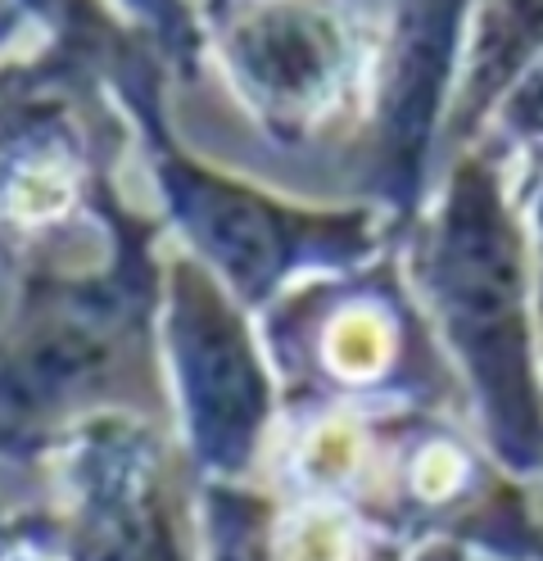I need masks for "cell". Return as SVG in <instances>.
<instances>
[{
	"label": "cell",
	"mask_w": 543,
	"mask_h": 561,
	"mask_svg": "<svg viewBox=\"0 0 543 561\" xmlns=\"http://www.w3.org/2000/svg\"><path fill=\"white\" fill-rule=\"evenodd\" d=\"M502 123L521 140H543V50L517 78V87L502 95Z\"/></svg>",
	"instance_id": "8"
},
{
	"label": "cell",
	"mask_w": 543,
	"mask_h": 561,
	"mask_svg": "<svg viewBox=\"0 0 543 561\" xmlns=\"http://www.w3.org/2000/svg\"><path fill=\"white\" fill-rule=\"evenodd\" d=\"M87 530V561H177L159 489L132 448L100 458Z\"/></svg>",
	"instance_id": "6"
},
{
	"label": "cell",
	"mask_w": 543,
	"mask_h": 561,
	"mask_svg": "<svg viewBox=\"0 0 543 561\" xmlns=\"http://www.w3.org/2000/svg\"><path fill=\"white\" fill-rule=\"evenodd\" d=\"M95 367V335L87 327H55L27 348L14 380L23 399H59L72 385H82Z\"/></svg>",
	"instance_id": "7"
},
{
	"label": "cell",
	"mask_w": 543,
	"mask_h": 561,
	"mask_svg": "<svg viewBox=\"0 0 543 561\" xmlns=\"http://www.w3.org/2000/svg\"><path fill=\"white\" fill-rule=\"evenodd\" d=\"M457 27L462 5H421L398 19V42L381 104V163L385 178L404 195L412 191V182H421V159L434 123H440V104L457 55Z\"/></svg>",
	"instance_id": "3"
},
{
	"label": "cell",
	"mask_w": 543,
	"mask_h": 561,
	"mask_svg": "<svg viewBox=\"0 0 543 561\" xmlns=\"http://www.w3.org/2000/svg\"><path fill=\"white\" fill-rule=\"evenodd\" d=\"M421 286L480 403L498 462L543 471V376L525 231L494 168L466 159L421 244Z\"/></svg>",
	"instance_id": "1"
},
{
	"label": "cell",
	"mask_w": 543,
	"mask_h": 561,
	"mask_svg": "<svg viewBox=\"0 0 543 561\" xmlns=\"http://www.w3.org/2000/svg\"><path fill=\"white\" fill-rule=\"evenodd\" d=\"M521 557H530V561H543V525H534V520H525L521 525V535H517V543H512Z\"/></svg>",
	"instance_id": "10"
},
{
	"label": "cell",
	"mask_w": 543,
	"mask_h": 561,
	"mask_svg": "<svg viewBox=\"0 0 543 561\" xmlns=\"http://www.w3.org/2000/svg\"><path fill=\"white\" fill-rule=\"evenodd\" d=\"M172 348L181 390L191 403L195 439L213 462H245L268 412L263 371L236 322V312L191 267L177 272L172 290Z\"/></svg>",
	"instance_id": "2"
},
{
	"label": "cell",
	"mask_w": 543,
	"mask_h": 561,
	"mask_svg": "<svg viewBox=\"0 0 543 561\" xmlns=\"http://www.w3.org/2000/svg\"><path fill=\"white\" fill-rule=\"evenodd\" d=\"M240 64L276 104L317 110L340 78V32L321 14H263L240 32Z\"/></svg>",
	"instance_id": "5"
},
{
	"label": "cell",
	"mask_w": 543,
	"mask_h": 561,
	"mask_svg": "<svg viewBox=\"0 0 543 561\" xmlns=\"http://www.w3.org/2000/svg\"><path fill=\"white\" fill-rule=\"evenodd\" d=\"M168 195L195 231V240L236 276L240 290H263L285 267L290 231L263 199L217 178H204L186 163H168Z\"/></svg>",
	"instance_id": "4"
},
{
	"label": "cell",
	"mask_w": 543,
	"mask_h": 561,
	"mask_svg": "<svg viewBox=\"0 0 543 561\" xmlns=\"http://www.w3.org/2000/svg\"><path fill=\"white\" fill-rule=\"evenodd\" d=\"M417 561H466V552H462L457 543H434V548H426Z\"/></svg>",
	"instance_id": "11"
},
{
	"label": "cell",
	"mask_w": 543,
	"mask_h": 561,
	"mask_svg": "<svg viewBox=\"0 0 543 561\" xmlns=\"http://www.w3.org/2000/svg\"><path fill=\"white\" fill-rule=\"evenodd\" d=\"M534 263H539V290H534V308H539V322H543V191L534 199Z\"/></svg>",
	"instance_id": "9"
}]
</instances>
